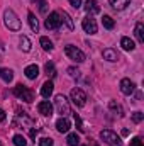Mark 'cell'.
Returning a JSON list of instances; mask_svg holds the SVG:
<instances>
[{
    "label": "cell",
    "mask_w": 144,
    "mask_h": 146,
    "mask_svg": "<svg viewBox=\"0 0 144 146\" xmlns=\"http://www.w3.org/2000/svg\"><path fill=\"white\" fill-rule=\"evenodd\" d=\"M66 143H68V146H78V145H80V136H78L76 133L68 134V138H66Z\"/></svg>",
    "instance_id": "cell-22"
},
{
    "label": "cell",
    "mask_w": 144,
    "mask_h": 146,
    "mask_svg": "<svg viewBox=\"0 0 144 146\" xmlns=\"http://www.w3.org/2000/svg\"><path fill=\"white\" fill-rule=\"evenodd\" d=\"M102 24H104V27H105V29H114V26H115V22H114V19H112L110 15H104Z\"/></svg>",
    "instance_id": "cell-25"
},
{
    "label": "cell",
    "mask_w": 144,
    "mask_h": 146,
    "mask_svg": "<svg viewBox=\"0 0 144 146\" xmlns=\"http://www.w3.org/2000/svg\"><path fill=\"white\" fill-rule=\"evenodd\" d=\"M102 56H104V60H107V61H110V63H114V61L119 60V53H117L115 49H112V48L104 49V51H102Z\"/></svg>",
    "instance_id": "cell-12"
},
{
    "label": "cell",
    "mask_w": 144,
    "mask_h": 146,
    "mask_svg": "<svg viewBox=\"0 0 144 146\" xmlns=\"http://www.w3.org/2000/svg\"><path fill=\"white\" fill-rule=\"evenodd\" d=\"M108 107H110L112 110H115V112H119V115H124V110H122V107H120L119 104H115L114 100H112V102L108 104Z\"/></svg>",
    "instance_id": "cell-29"
},
{
    "label": "cell",
    "mask_w": 144,
    "mask_h": 146,
    "mask_svg": "<svg viewBox=\"0 0 144 146\" xmlns=\"http://www.w3.org/2000/svg\"><path fill=\"white\" fill-rule=\"evenodd\" d=\"M0 49H2V41H0Z\"/></svg>",
    "instance_id": "cell-37"
},
{
    "label": "cell",
    "mask_w": 144,
    "mask_h": 146,
    "mask_svg": "<svg viewBox=\"0 0 144 146\" xmlns=\"http://www.w3.org/2000/svg\"><path fill=\"white\" fill-rule=\"evenodd\" d=\"M24 73H26V76H27L29 80H36L37 75H39V66H37V65H29V66H26Z\"/></svg>",
    "instance_id": "cell-14"
},
{
    "label": "cell",
    "mask_w": 144,
    "mask_h": 146,
    "mask_svg": "<svg viewBox=\"0 0 144 146\" xmlns=\"http://www.w3.org/2000/svg\"><path fill=\"white\" fill-rule=\"evenodd\" d=\"M56 129H58L59 133H68V131H70V121H68L66 117H59V119L56 121Z\"/></svg>",
    "instance_id": "cell-13"
},
{
    "label": "cell",
    "mask_w": 144,
    "mask_h": 146,
    "mask_svg": "<svg viewBox=\"0 0 144 146\" xmlns=\"http://www.w3.org/2000/svg\"><path fill=\"white\" fill-rule=\"evenodd\" d=\"M143 119H144L143 112H139V110H137V112H134V114H132V121H134V122H141Z\"/></svg>",
    "instance_id": "cell-31"
},
{
    "label": "cell",
    "mask_w": 144,
    "mask_h": 146,
    "mask_svg": "<svg viewBox=\"0 0 144 146\" xmlns=\"http://www.w3.org/2000/svg\"><path fill=\"white\" fill-rule=\"evenodd\" d=\"M131 146H144L143 139H141V138H134V139L131 141Z\"/></svg>",
    "instance_id": "cell-34"
},
{
    "label": "cell",
    "mask_w": 144,
    "mask_h": 146,
    "mask_svg": "<svg viewBox=\"0 0 144 146\" xmlns=\"http://www.w3.org/2000/svg\"><path fill=\"white\" fill-rule=\"evenodd\" d=\"M73 115H75V124H76V127H78L80 131H83L85 127L81 126V119H80V115H78V114H73Z\"/></svg>",
    "instance_id": "cell-32"
},
{
    "label": "cell",
    "mask_w": 144,
    "mask_h": 146,
    "mask_svg": "<svg viewBox=\"0 0 144 146\" xmlns=\"http://www.w3.org/2000/svg\"><path fill=\"white\" fill-rule=\"evenodd\" d=\"M44 70H46V73H48V76H51V78L56 76V68H54V65H53L51 61L44 65Z\"/></svg>",
    "instance_id": "cell-26"
},
{
    "label": "cell",
    "mask_w": 144,
    "mask_h": 146,
    "mask_svg": "<svg viewBox=\"0 0 144 146\" xmlns=\"http://www.w3.org/2000/svg\"><path fill=\"white\" fill-rule=\"evenodd\" d=\"M71 100L76 107H83L87 102V94L81 88H73L71 90Z\"/></svg>",
    "instance_id": "cell-7"
},
{
    "label": "cell",
    "mask_w": 144,
    "mask_h": 146,
    "mask_svg": "<svg viewBox=\"0 0 144 146\" xmlns=\"http://www.w3.org/2000/svg\"><path fill=\"white\" fill-rule=\"evenodd\" d=\"M85 10H87L88 14H98V12H100V5L97 3V0H87Z\"/></svg>",
    "instance_id": "cell-15"
},
{
    "label": "cell",
    "mask_w": 144,
    "mask_h": 146,
    "mask_svg": "<svg viewBox=\"0 0 144 146\" xmlns=\"http://www.w3.org/2000/svg\"><path fill=\"white\" fill-rule=\"evenodd\" d=\"M37 110H39V114H42V115H51L53 114V106H51V102L49 100H42V102H39L37 104Z\"/></svg>",
    "instance_id": "cell-10"
},
{
    "label": "cell",
    "mask_w": 144,
    "mask_h": 146,
    "mask_svg": "<svg viewBox=\"0 0 144 146\" xmlns=\"http://www.w3.org/2000/svg\"><path fill=\"white\" fill-rule=\"evenodd\" d=\"M5 117H7L5 110H3V109H0V122H3V121H5Z\"/></svg>",
    "instance_id": "cell-36"
},
{
    "label": "cell",
    "mask_w": 144,
    "mask_h": 146,
    "mask_svg": "<svg viewBox=\"0 0 144 146\" xmlns=\"http://www.w3.org/2000/svg\"><path fill=\"white\" fill-rule=\"evenodd\" d=\"M136 37H137V41L139 42H144V24L143 22H137L136 24Z\"/></svg>",
    "instance_id": "cell-21"
},
{
    "label": "cell",
    "mask_w": 144,
    "mask_h": 146,
    "mask_svg": "<svg viewBox=\"0 0 144 146\" xmlns=\"http://www.w3.org/2000/svg\"><path fill=\"white\" fill-rule=\"evenodd\" d=\"M134 83L129 80V78H122L120 80V92L124 94V95H131L132 92H134Z\"/></svg>",
    "instance_id": "cell-9"
},
{
    "label": "cell",
    "mask_w": 144,
    "mask_h": 146,
    "mask_svg": "<svg viewBox=\"0 0 144 146\" xmlns=\"http://www.w3.org/2000/svg\"><path fill=\"white\" fill-rule=\"evenodd\" d=\"M20 49L26 51V53L31 51V41H29L27 36H20Z\"/></svg>",
    "instance_id": "cell-23"
},
{
    "label": "cell",
    "mask_w": 144,
    "mask_h": 146,
    "mask_svg": "<svg viewBox=\"0 0 144 146\" xmlns=\"http://www.w3.org/2000/svg\"><path fill=\"white\" fill-rule=\"evenodd\" d=\"M54 107H56V110H58V114H61V117L71 114V110H70V104H68V99H66L63 94L56 95V99H54Z\"/></svg>",
    "instance_id": "cell-3"
},
{
    "label": "cell",
    "mask_w": 144,
    "mask_h": 146,
    "mask_svg": "<svg viewBox=\"0 0 144 146\" xmlns=\"http://www.w3.org/2000/svg\"><path fill=\"white\" fill-rule=\"evenodd\" d=\"M27 19H29V26H31V29H32L34 33H37V31H39V22H37L36 15H34L32 12H29V14H27Z\"/></svg>",
    "instance_id": "cell-20"
},
{
    "label": "cell",
    "mask_w": 144,
    "mask_h": 146,
    "mask_svg": "<svg viewBox=\"0 0 144 146\" xmlns=\"http://www.w3.org/2000/svg\"><path fill=\"white\" fill-rule=\"evenodd\" d=\"M81 27H83V31H85V33H88V34H95V33H97V29H98V27H97V22H95V19H92V15L83 19Z\"/></svg>",
    "instance_id": "cell-8"
},
{
    "label": "cell",
    "mask_w": 144,
    "mask_h": 146,
    "mask_svg": "<svg viewBox=\"0 0 144 146\" xmlns=\"http://www.w3.org/2000/svg\"><path fill=\"white\" fill-rule=\"evenodd\" d=\"M53 90H54V85H53L51 80H48V82H44L42 87H41V95H42L44 99H49L51 94H53Z\"/></svg>",
    "instance_id": "cell-11"
},
{
    "label": "cell",
    "mask_w": 144,
    "mask_h": 146,
    "mask_svg": "<svg viewBox=\"0 0 144 146\" xmlns=\"http://www.w3.org/2000/svg\"><path fill=\"white\" fill-rule=\"evenodd\" d=\"M3 22H5V26L10 31H20L22 29V24H20L19 17L15 15V12L12 9H5L3 10Z\"/></svg>",
    "instance_id": "cell-1"
},
{
    "label": "cell",
    "mask_w": 144,
    "mask_h": 146,
    "mask_svg": "<svg viewBox=\"0 0 144 146\" xmlns=\"http://www.w3.org/2000/svg\"><path fill=\"white\" fill-rule=\"evenodd\" d=\"M0 146H2V143H0Z\"/></svg>",
    "instance_id": "cell-38"
},
{
    "label": "cell",
    "mask_w": 144,
    "mask_h": 146,
    "mask_svg": "<svg viewBox=\"0 0 144 146\" xmlns=\"http://www.w3.org/2000/svg\"><path fill=\"white\" fill-rule=\"evenodd\" d=\"M120 46H122L126 51H132V49L136 48L134 41H132V39H129V37H122V39H120Z\"/></svg>",
    "instance_id": "cell-19"
},
{
    "label": "cell",
    "mask_w": 144,
    "mask_h": 146,
    "mask_svg": "<svg viewBox=\"0 0 144 146\" xmlns=\"http://www.w3.org/2000/svg\"><path fill=\"white\" fill-rule=\"evenodd\" d=\"M68 73H70L71 78H78V76H80V72H78L76 68H68Z\"/></svg>",
    "instance_id": "cell-33"
},
{
    "label": "cell",
    "mask_w": 144,
    "mask_h": 146,
    "mask_svg": "<svg viewBox=\"0 0 144 146\" xmlns=\"http://www.w3.org/2000/svg\"><path fill=\"white\" fill-rule=\"evenodd\" d=\"M59 17H61V22H65V24H66L68 31H73V29H75V24H73L71 17L68 15V12H61V14H59Z\"/></svg>",
    "instance_id": "cell-17"
},
{
    "label": "cell",
    "mask_w": 144,
    "mask_h": 146,
    "mask_svg": "<svg viewBox=\"0 0 144 146\" xmlns=\"http://www.w3.org/2000/svg\"><path fill=\"white\" fill-rule=\"evenodd\" d=\"M65 53H66V56L73 60V61H76V63H83L85 61V53L81 51V49H78L76 46H73V44H68L66 48H65Z\"/></svg>",
    "instance_id": "cell-4"
},
{
    "label": "cell",
    "mask_w": 144,
    "mask_h": 146,
    "mask_svg": "<svg viewBox=\"0 0 144 146\" xmlns=\"http://www.w3.org/2000/svg\"><path fill=\"white\" fill-rule=\"evenodd\" d=\"M44 26H46V29H49V31H54V29H58L59 26H61V17H59V12H51L49 15H48V19H46V22H44Z\"/></svg>",
    "instance_id": "cell-6"
},
{
    "label": "cell",
    "mask_w": 144,
    "mask_h": 146,
    "mask_svg": "<svg viewBox=\"0 0 144 146\" xmlns=\"http://www.w3.org/2000/svg\"><path fill=\"white\" fill-rule=\"evenodd\" d=\"M12 141H14V145L15 146H26L27 145V141H26V138H24L22 134H15Z\"/></svg>",
    "instance_id": "cell-27"
},
{
    "label": "cell",
    "mask_w": 144,
    "mask_h": 146,
    "mask_svg": "<svg viewBox=\"0 0 144 146\" xmlns=\"http://www.w3.org/2000/svg\"><path fill=\"white\" fill-rule=\"evenodd\" d=\"M39 42H41V46H42V49H44V51H53V48H54V46H53V42H51L48 37H44V36L39 39Z\"/></svg>",
    "instance_id": "cell-24"
},
{
    "label": "cell",
    "mask_w": 144,
    "mask_h": 146,
    "mask_svg": "<svg viewBox=\"0 0 144 146\" xmlns=\"http://www.w3.org/2000/svg\"><path fill=\"white\" fill-rule=\"evenodd\" d=\"M108 2H110V5H112L115 10H122V9H126V7L129 5L131 0H108Z\"/></svg>",
    "instance_id": "cell-18"
},
{
    "label": "cell",
    "mask_w": 144,
    "mask_h": 146,
    "mask_svg": "<svg viewBox=\"0 0 144 146\" xmlns=\"http://www.w3.org/2000/svg\"><path fill=\"white\" fill-rule=\"evenodd\" d=\"M32 2H36L37 5H39V12H41V14H46V12H48V3H46V0H32Z\"/></svg>",
    "instance_id": "cell-28"
},
{
    "label": "cell",
    "mask_w": 144,
    "mask_h": 146,
    "mask_svg": "<svg viewBox=\"0 0 144 146\" xmlns=\"http://www.w3.org/2000/svg\"><path fill=\"white\" fill-rule=\"evenodd\" d=\"M14 95H15L17 99H20V100L27 102V104L34 100V94H32L26 85H22V83H19V85L14 87Z\"/></svg>",
    "instance_id": "cell-2"
},
{
    "label": "cell",
    "mask_w": 144,
    "mask_h": 146,
    "mask_svg": "<svg viewBox=\"0 0 144 146\" xmlns=\"http://www.w3.org/2000/svg\"><path fill=\"white\" fill-rule=\"evenodd\" d=\"M70 3H71L75 9H78V7H81V0H70Z\"/></svg>",
    "instance_id": "cell-35"
},
{
    "label": "cell",
    "mask_w": 144,
    "mask_h": 146,
    "mask_svg": "<svg viewBox=\"0 0 144 146\" xmlns=\"http://www.w3.org/2000/svg\"><path fill=\"white\" fill-rule=\"evenodd\" d=\"M100 138H102L108 146H122L120 138H119L114 131H110V129H104V131L100 133Z\"/></svg>",
    "instance_id": "cell-5"
},
{
    "label": "cell",
    "mask_w": 144,
    "mask_h": 146,
    "mask_svg": "<svg viewBox=\"0 0 144 146\" xmlns=\"http://www.w3.org/2000/svg\"><path fill=\"white\" fill-rule=\"evenodd\" d=\"M0 78H2L3 82L10 83V82L14 80V72L9 70V68H0Z\"/></svg>",
    "instance_id": "cell-16"
},
{
    "label": "cell",
    "mask_w": 144,
    "mask_h": 146,
    "mask_svg": "<svg viewBox=\"0 0 144 146\" xmlns=\"http://www.w3.org/2000/svg\"><path fill=\"white\" fill-rule=\"evenodd\" d=\"M39 146H53V139L51 138H41L39 139Z\"/></svg>",
    "instance_id": "cell-30"
}]
</instances>
